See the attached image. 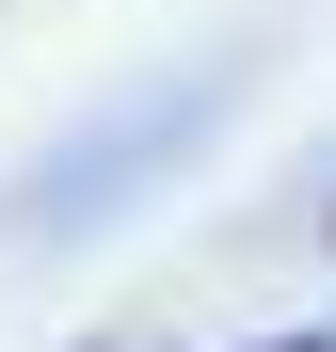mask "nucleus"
<instances>
[{
    "label": "nucleus",
    "mask_w": 336,
    "mask_h": 352,
    "mask_svg": "<svg viewBox=\"0 0 336 352\" xmlns=\"http://www.w3.org/2000/svg\"><path fill=\"white\" fill-rule=\"evenodd\" d=\"M80 352H160V336H80Z\"/></svg>",
    "instance_id": "1"
},
{
    "label": "nucleus",
    "mask_w": 336,
    "mask_h": 352,
    "mask_svg": "<svg viewBox=\"0 0 336 352\" xmlns=\"http://www.w3.org/2000/svg\"><path fill=\"white\" fill-rule=\"evenodd\" d=\"M256 352H336V336H256Z\"/></svg>",
    "instance_id": "2"
}]
</instances>
